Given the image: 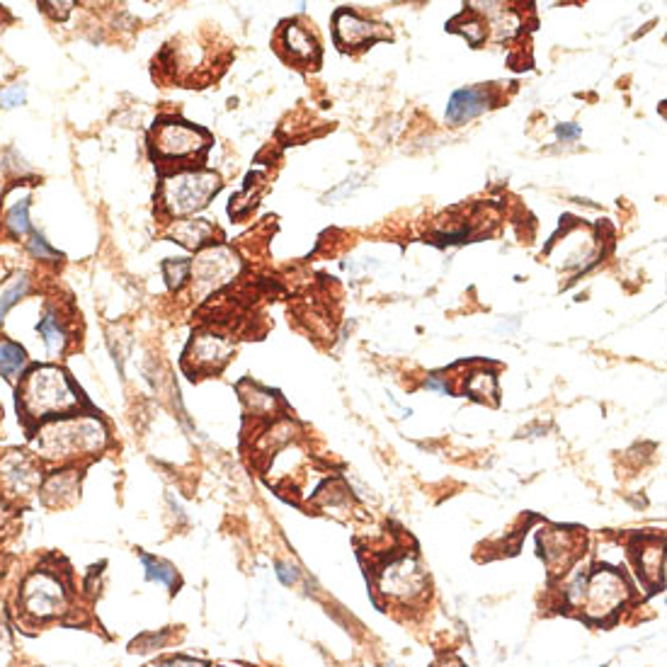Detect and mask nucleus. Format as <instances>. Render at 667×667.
<instances>
[{
    "instance_id": "nucleus-30",
    "label": "nucleus",
    "mask_w": 667,
    "mask_h": 667,
    "mask_svg": "<svg viewBox=\"0 0 667 667\" xmlns=\"http://www.w3.org/2000/svg\"><path fill=\"white\" fill-rule=\"evenodd\" d=\"M556 134L563 141H573V138L580 137V127H575V124H558Z\"/></svg>"
},
{
    "instance_id": "nucleus-11",
    "label": "nucleus",
    "mask_w": 667,
    "mask_h": 667,
    "mask_svg": "<svg viewBox=\"0 0 667 667\" xmlns=\"http://www.w3.org/2000/svg\"><path fill=\"white\" fill-rule=\"evenodd\" d=\"M386 37H388V32L384 27L360 18L352 10H340L335 15V39L343 49H364L367 44L386 39Z\"/></svg>"
},
{
    "instance_id": "nucleus-31",
    "label": "nucleus",
    "mask_w": 667,
    "mask_h": 667,
    "mask_svg": "<svg viewBox=\"0 0 667 667\" xmlns=\"http://www.w3.org/2000/svg\"><path fill=\"white\" fill-rule=\"evenodd\" d=\"M158 667H206L204 663H199V660H189V658H171L161 663Z\"/></svg>"
},
{
    "instance_id": "nucleus-34",
    "label": "nucleus",
    "mask_w": 667,
    "mask_h": 667,
    "mask_svg": "<svg viewBox=\"0 0 667 667\" xmlns=\"http://www.w3.org/2000/svg\"><path fill=\"white\" fill-rule=\"evenodd\" d=\"M0 277H3V270H0Z\"/></svg>"
},
{
    "instance_id": "nucleus-17",
    "label": "nucleus",
    "mask_w": 667,
    "mask_h": 667,
    "mask_svg": "<svg viewBox=\"0 0 667 667\" xmlns=\"http://www.w3.org/2000/svg\"><path fill=\"white\" fill-rule=\"evenodd\" d=\"M3 226L13 238H27L35 231L32 221H29V195H22V197L10 202L5 214H3Z\"/></svg>"
},
{
    "instance_id": "nucleus-14",
    "label": "nucleus",
    "mask_w": 667,
    "mask_h": 667,
    "mask_svg": "<svg viewBox=\"0 0 667 667\" xmlns=\"http://www.w3.org/2000/svg\"><path fill=\"white\" fill-rule=\"evenodd\" d=\"M282 44L291 61L299 63H313L318 59V42L316 37L308 32L306 27L299 22H289L282 32Z\"/></svg>"
},
{
    "instance_id": "nucleus-24",
    "label": "nucleus",
    "mask_w": 667,
    "mask_h": 667,
    "mask_svg": "<svg viewBox=\"0 0 667 667\" xmlns=\"http://www.w3.org/2000/svg\"><path fill=\"white\" fill-rule=\"evenodd\" d=\"M163 274H165V279L171 284V289L178 291L189 279V263L188 260H168L163 265Z\"/></svg>"
},
{
    "instance_id": "nucleus-33",
    "label": "nucleus",
    "mask_w": 667,
    "mask_h": 667,
    "mask_svg": "<svg viewBox=\"0 0 667 667\" xmlns=\"http://www.w3.org/2000/svg\"><path fill=\"white\" fill-rule=\"evenodd\" d=\"M437 667H462L459 663H454V660H446V663H442V665H437Z\"/></svg>"
},
{
    "instance_id": "nucleus-1",
    "label": "nucleus",
    "mask_w": 667,
    "mask_h": 667,
    "mask_svg": "<svg viewBox=\"0 0 667 667\" xmlns=\"http://www.w3.org/2000/svg\"><path fill=\"white\" fill-rule=\"evenodd\" d=\"M107 446V429L103 420L93 415H61L39 425L35 437V452L39 459L54 463H69L95 456Z\"/></svg>"
},
{
    "instance_id": "nucleus-5",
    "label": "nucleus",
    "mask_w": 667,
    "mask_h": 667,
    "mask_svg": "<svg viewBox=\"0 0 667 667\" xmlns=\"http://www.w3.org/2000/svg\"><path fill=\"white\" fill-rule=\"evenodd\" d=\"M22 609L37 621L61 616L69 609V592L52 571H35L22 585Z\"/></svg>"
},
{
    "instance_id": "nucleus-28",
    "label": "nucleus",
    "mask_w": 667,
    "mask_h": 667,
    "mask_svg": "<svg viewBox=\"0 0 667 667\" xmlns=\"http://www.w3.org/2000/svg\"><path fill=\"white\" fill-rule=\"evenodd\" d=\"M165 643V636H144V638H138V641H134V646H131V650H138V653H146V650H154L158 648V646H163Z\"/></svg>"
},
{
    "instance_id": "nucleus-13",
    "label": "nucleus",
    "mask_w": 667,
    "mask_h": 667,
    "mask_svg": "<svg viewBox=\"0 0 667 667\" xmlns=\"http://www.w3.org/2000/svg\"><path fill=\"white\" fill-rule=\"evenodd\" d=\"M37 333L42 335V343L52 357H59L69 347V328L63 323L59 306H49L37 323Z\"/></svg>"
},
{
    "instance_id": "nucleus-8",
    "label": "nucleus",
    "mask_w": 667,
    "mask_h": 667,
    "mask_svg": "<svg viewBox=\"0 0 667 667\" xmlns=\"http://www.w3.org/2000/svg\"><path fill=\"white\" fill-rule=\"evenodd\" d=\"M42 469L25 452H8L0 459V490L3 496L25 500L42 488Z\"/></svg>"
},
{
    "instance_id": "nucleus-12",
    "label": "nucleus",
    "mask_w": 667,
    "mask_h": 667,
    "mask_svg": "<svg viewBox=\"0 0 667 667\" xmlns=\"http://www.w3.org/2000/svg\"><path fill=\"white\" fill-rule=\"evenodd\" d=\"M490 95L486 88H463L452 95V100L446 104V121L459 127L463 121H471L479 117L480 112H486Z\"/></svg>"
},
{
    "instance_id": "nucleus-25",
    "label": "nucleus",
    "mask_w": 667,
    "mask_h": 667,
    "mask_svg": "<svg viewBox=\"0 0 667 667\" xmlns=\"http://www.w3.org/2000/svg\"><path fill=\"white\" fill-rule=\"evenodd\" d=\"M246 403H248L253 413L257 415H270L274 411V396L270 391H263V388H253L248 396H243Z\"/></svg>"
},
{
    "instance_id": "nucleus-27",
    "label": "nucleus",
    "mask_w": 667,
    "mask_h": 667,
    "mask_svg": "<svg viewBox=\"0 0 667 667\" xmlns=\"http://www.w3.org/2000/svg\"><path fill=\"white\" fill-rule=\"evenodd\" d=\"M459 32H463V35L469 37L471 44H480L488 35V22L479 20L476 15H471L469 27H459Z\"/></svg>"
},
{
    "instance_id": "nucleus-23",
    "label": "nucleus",
    "mask_w": 667,
    "mask_h": 667,
    "mask_svg": "<svg viewBox=\"0 0 667 667\" xmlns=\"http://www.w3.org/2000/svg\"><path fill=\"white\" fill-rule=\"evenodd\" d=\"M641 568L643 575H648L653 580H663V546L653 544L641 554Z\"/></svg>"
},
{
    "instance_id": "nucleus-26",
    "label": "nucleus",
    "mask_w": 667,
    "mask_h": 667,
    "mask_svg": "<svg viewBox=\"0 0 667 667\" xmlns=\"http://www.w3.org/2000/svg\"><path fill=\"white\" fill-rule=\"evenodd\" d=\"M25 100L27 88L22 83H15V86H8L5 90H0V107H5V110L20 107V104H25Z\"/></svg>"
},
{
    "instance_id": "nucleus-29",
    "label": "nucleus",
    "mask_w": 667,
    "mask_h": 667,
    "mask_svg": "<svg viewBox=\"0 0 667 667\" xmlns=\"http://www.w3.org/2000/svg\"><path fill=\"white\" fill-rule=\"evenodd\" d=\"M277 578L284 585H294V582L299 580V571H296V565L291 563H277Z\"/></svg>"
},
{
    "instance_id": "nucleus-9",
    "label": "nucleus",
    "mask_w": 667,
    "mask_h": 667,
    "mask_svg": "<svg viewBox=\"0 0 667 667\" xmlns=\"http://www.w3.org/2000/svg\"><path fill=\"white\" fill-rule=\"evenodd\" d=\"M425 588H428V578H425L415 558H396L379 575V590L388 595V597L401 599V602H411V599L420 597L425 592Z\"/></svg>"
},
{
    "instance_id": "nucleus-3",
    "label": "nucleus",
    "mask_w": 667,
    "mask_h": 667,
    "mask_svg": "<svg viewBox=\"0 0 667 667\" xmlns=\"http://www.w3.org/2000/svg\"><path fill=\"white\" fill-rule=\"evenodd\" d=\"M219 188H221V180L216 172L182 168L163 180L158 199L168 216H189L204 209L209 199L219 192Z\"/></svg>"
},
{
    "instance_id": "nucleus-16",
    "label": "nucleus",
    "mask_w": 667,
    "mask_h": 667,
    "mask_svg": "<svg viewBox=\"0 0 667 667\" xmlns=\"http://www.w3.org/2000/svg\"><path fill=\"white\" fill-rule=\"evenodd\" d=\"M171 236L185 248L197 250L206 246L214 238V226L204 219H195V221H175L171 226Z\"/></svg>"
},
{
    "instance_id": "nucleus-20",
    "label": "nucleus",
    "mask_w": 667,
    "mask_h": 667,
    "mask_svg": "<svg viewBox=\"0 0 667 667\" xmlns=\"http://www.w3.org/2000/svg\"><path fill=\"white\" fill-rule=\"evenodd\" d=\"M141 563L146 568V578L148 580H155L165 585V588H175V582H178V573H175V568L168 563H163V561H155L151 556L141 558Z\"/></svg>"
},
{
    "instance_id": "nucleus-15",
    "label": "nucleus",
    "mask_w": 667,
    "mask_h": 667,
    "mask_svg": "<svg viewBox=\"0 0 667 667\" xmlns=\"http://www.w3.org/2000/svg\"><path fill=\"white\" fill-rule=\"evenodd\" d=\"M78 471H56L49 479L42 480V497L46 505H63L73 500L78 493Z\"/></svg>"
},
{
    "instance_id": "nucleus-7",
    "label": "nucleus",
    "mask_w": 667,
    "mask_h": 667,
    "mask_svg": "<svg viewBox=\"0 0 667 667\" xmlns=\"http://www.w3.org/2000/svg\"><path fill=\"white\" fill-rule=\"evenodd\" d=\"M626 595H629V588H626L624 578L614 573V571L602 568V571L592 573L585 580L580 604H585L588 614L595 616V619H604V616L621 607Z\"/></svg>"
},
{
    "instance_id": "nucleus-2",
    "label": "nucleus",
    "mask_w": 667,
    "mask_h": 667,
    "mask_svg": "<svg viewBox=\"0 0 667 667\" xmlns=\"http://www.w3.org/2000/svg\"><path fill=\"white\" fill-rule=\"evenodd\" d=\"M18 408L32 422L71 415L80 408V396L66 377V371L56 364H39L20 377Z\"/></svg>"
},
{
    "instance_id": "nucleus-18",
    "label": "nucleus",
    "mask_w": 667,
    "mask_h": 667,
    "mask_svg": "<svg viewBox=\"0 0 667 667\" xmlns=\"http://www.w3.org/2000/svg\"><path fill=\"white\" fill-rule=\"evenodd\" d=\"M25 364H27L25 347H20L18 343H13V340H8V338H3V335H0V377L15 381V379L22 377Z\"/></svg>"
},
{
    "instance_id": "nucleus-4",
    "label": "nucleus",
    "mask_w": 667,
    "mask_h": 667,
    "mask_svg": "<svg viewBox=\"0 0 667 667\" xmlns=\"http://www.w3.org/2000/svg\"><path fill=\"white\" fill-rule=\"evenodd\" d=\"M206 146H209V134L180 120L158 121L151 134V148L155 158L175 163V165H185V161L202 155Z\"/></svg>"
},
{
    "instance_id": "nucleus-32",
    "label": "nucleus",
    "mask_w": 667,
    "mask_h": 667,
    "mask_svg": "<svg viewBox=\"0 0 667 667\" xmlns=\"http://www.w3.org/2000/svg\"><path fill=\"white\" fill-rule=\"evenodd\" d=\"M425 388H429V391H442V394H446V381H442V379H437V377H429L428 381H425Z\"/></svg>"
},
{
    "instance_id": "nucleus-10",
    "label": "nucleus",
    "mask_w": 667,
    "mask_h": 667,
    "mask_svg": "<svg viewBox=\"0 0 667 667\" xmlns=\"http://www.w3.org/2000/svg\"><path fill=\"white\" fill-rule=\"evenodd\" d=\"M231 352V340H226V338L214 333H202L197 338H192L188 354H185V362L197 374H212V371H219L229 362Z\"/></svg>"
},
{
    "instance_id": "nucleus-22",
    "label": "nucleus",
    "mask_w": 667,
    "mask_h": 667,
    "mask_svg": "<svg viewBox=\"0 0 667 667\" xmlns=\"http://www.w3.org/2000/svg\"><path fill=\"white\" fill-rule=\"evenodd\" d=\"M27 250H29V255L35 257V260H44V263H54V260L61 257L59 250H54L39 231H32L27 236Z\"/></svg>"
},
{
    "instance_id": "nucleus-6",
    "label": "nucleus",
    "mask_w": 667,
    "mask_h": 667,
    "mask_svg": "<svg viewBox=\"0 0 667 667\" xmlns=\"http://www.w3.org/2000/svg\"><path fill=\"white\" fill-rule=\"evenodd\" d=\"M240 272V260L226 246H212L202 250L195 263H189V279L197 296H206L212 291L221 289Z\"/></svg>"
},
{
    "instance_id": "nucleus-21",
    "label": "nucleus",
    "mask_w": 667,
    "mask_h": 667,
    "mask_svg": "<svg viewBox=\"0 0 667 667\" xmlns=\"http://www.w3.org/2000/svg\"><path fill=\"white\" fill-rule=\"evenodd\" d=\"M466 391H469L473 398H479V401L493 398V396L497 394L496 374H490V371H479V374H473V377L469 379V384H466Z\"/></svg>"
},
{
    "instance_id": "nucleus-19",
    "label": "nucleus",
    "mask_w": 667,
    "mask_h": 667,
    "mask_svg": "<svg viewBox=\"0 0 667 667\" xmlns=\"http://www.w3.org/2000/svg\"><path fill=\"white\" fill-rule=\"evenodd\" d=\"M32 287V279H29V274L27 272H18L13 279H10L3 289H0V325L5 321V316L10 313V308L20 304V301L25 299L27 291Z\"/></svg>"
}]
</instances>
